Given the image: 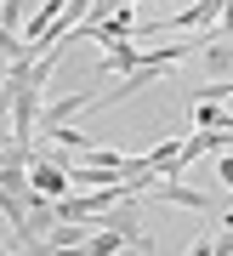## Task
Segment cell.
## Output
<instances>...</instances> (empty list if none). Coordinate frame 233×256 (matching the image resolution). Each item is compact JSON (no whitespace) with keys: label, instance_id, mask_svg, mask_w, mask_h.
<instances>
[{"label":"cell","instance_id":"2","mask_svg":"<svg viewBox=\"0 0 233 256\" xmlns=\"http://www.w3.org/2000/svg\"><path fill=\"white\" fill-rule=\"evenodd\" d=\"M91 222H102V228H114V234H126V245H148V228H142V216H136V205H131V200H120V205H108L102 216H91Z\"/></svg>","mask_w":233,"mask_h":256},{"label":"cell","instance_id":"3","mask_svg":"<svg viewBox=\"0 0 233 256\" xmlns=\"http://www.w3.org/2000/svg\"><path fill=\"white\" fill-rule=\"evenodd\" d=\"M216 176H222V188L233 194V148H228V154H222V160H216Z\"/></svg>","mask_w":233,"mask_h":256},{"label":"cell","instance_id":"4","mask_svg":"<svg viewBox=\"0 0 233 256\" xmlns=\"http://www.w3.org/2000/svg\"><path fill=\"white\" fill-rule=\"evenodd\" d=\"M18 137H12V114H6V102H0V148H12Z\"/></svg>","mask_w":233,"mask_h":256},{"label":"cell","instance_id":"1","mask_svg":"<svg viewBox=\"0 0 233 256\" xmlns=\"http://www.w3.org/2000/svg\"><path fill=\"white\" fill-rule=\"evenodd\" d=\"M28 194L40 200H68V165H57L52 154L28 148Z\"/></svg>","mask_w":233,"mask_h":256}]
</instances>
